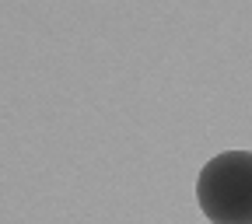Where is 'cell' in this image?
I'll use <instances>...</instances> for the list:
<instances>
[{
	"instance_id": "6da1fadb",
	"label": "cell",
	"mask_w": 252,
	"mask_h": 224,
	"mask_svg": "<svg viewBox=\"0 0 252 224\" xmlns=\"http://www.w3.org/2000/svg\"><path fill=\"white\" fill-rule=\"evenodd\" d=\"M196 203L210 224H252V151H224L196 175Z\"/></svg>"
}]
</instances>
